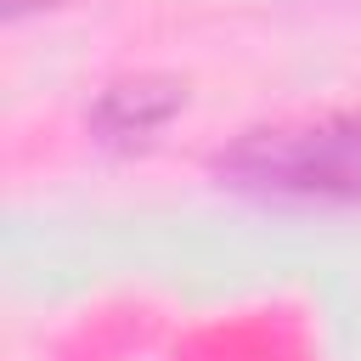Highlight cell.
<instances>
[{
	"instance_id": "obj_2",
	"label": "cell",
	"mask_w": 361,
	"mask_h": 361,
	"mask_svg": "<svg viewBox=\"0 0 361 361\" xmlns=\"http://www.w3.org/2000/svg\"><path fill=\"white\" fill-rule=\"evenodd\" d=\"M180 107H186V85H180V79L141 73V79H118V85H107V90L96 96L90 130H96V141H107V147H141V141H152Z\"/></svg>"
},
{
	"instance_id": "obj_1",
	"label": "cell",
	"mask_w": 361,
	"mask_h": 361,
	"mask_svg": "<svg viewBox=\"0 0 361 361\" xmlns=\"http://www.w3.org/2000/svg\"><path fill=\"white\" fill-rule=\"evenodd\" d=\"M220 180L243 192L282 197H361V118L305 124V130H254L214 158Z\"/></svg>"
}]
</instances>
